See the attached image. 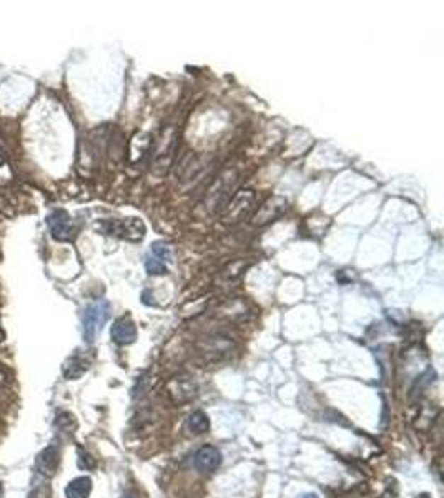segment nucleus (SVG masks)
I'll list each match as a JSON object with an SVG mask.
<instances>
[{
    "label": "nucleus",
    "mask_w": 444,
    "mask_h": 498,
    "mask_svg": "<svg viewBox=\"0 0 444 498\" xmlns=\"http://www.w3.org/2000/svg\"><path fill=\"white\" fill-rule=\"evenodd\" d=\"M286 208H288V203H286L285 198L273 196V198L266 201V203L260 208V212L255 214L253 224H256V226H263L266 223L275 221L276 218H280L281 214L286 212Z\"/></svg>",
    "instance_id": "11"
},
{
    "label": "nucleus",
    "mask_w": 444,
    "mask_h": 498,
    "mask_svg": "<svg viewBox=\"0 0 444 498\" xmlns=\"http://www.w3.org/2000/svg\"><path fill=\"white\" fill-rule=\"evenodd\" d=\"M90 366H92V356H90V354H87L85 351H75L64 362L62 374H64L65 379L77 381L84 376L85 372L89 371Z\"/></svg>",
    "instance_id": "7"
},
{
    "label": "nucleus",
    "mask_w": 444,
    "mask_h": 498,
    "mask_svg": "<svg viewBox=\"0 0 444 498\" xmlns=\"http://www.w3.org/2000/svg\"><path fill=\"white\" fill-rule=\"evenodd\" d=\"M169 389L170 399L175 402V404H187V402L193 400L197 397V384L193 381L187 379V377H178V379H173L169 382L166 386Z\"/></svg>",
    "instance_id": "9"
},
{
    "label": "nucleus",
    "mask_w": 444,
    "mask_h": 498,
    "mask_svg": "<svg viewBox=\"0 0 444 498\" xmlns=\"http://www.w3.org/2000/svg\"><path fill=\"white\" fill-rule=\"evenodd\" d=\"M0 498H2V485H0Z\"/></svg>",
    "instance_id": "23"
},
{
    "label": "nucleus",
    "mask_w": 444,
    "mask_h": 498,
    "mask_svg": "<svg viewBox=\"0 0 444 498\" xmlns=\"http://www.w3.org/2000/svg\"><path fill=\"white\" fill-rule=\"evenodd\" d=\"M4 339H6V334H4V330H2V328H0V344H2V342H4Z\"/></svg>",
    "instance_id": "21"
},
{
    "label": "nucleus",
    "mask_w": 444,
    "mask_h": 498,
    "mask_svg": "<svg viewBox=\"0 0 444 498\" xmlns=\"http://www.w3.org/2000/svg\"><path fill=\"white\" fill-rule=\"evenodd\" d=\"M47 224H49L50 234L57 241H70L74 238V223H72L70 214L64 209H55L47 216Z\"/></svg>",
    "instance_id": "6"
},
{
    "label": "nucleus",
    "mask_w": 444,
    "mask_h": 498,
    "mask_svg": "<svg viewBox=\"0 0 444 498\" xmlns=\"http://www.w3.org/2000/svg\"><path fill=\"white\" fill-rule=\"evenodd\" d=\"M110 315V304L105 299H98L95 303L89 304L87 309L84 311L82 315V330H84V339L89 344H92L97 336L100 334V330L103 329L105 323L108 320Z\"/></svg>",
    "instance_id": "2"
},
{
    "label": "nucleus",
    "mask_w": 444,
    "mask_h": 498,
    "mask_svg": "<svg viewBox=\"0 0 444 498\" xmlns=\"http://www.w3.org/2000/svg\"><path fill=\"white\" fill-rule=\"evenodd\" d=\"M27 498H52V490L47 483H44V485H37L32 488Z\"/></svg>",
    "instance_id": "18"
},
{
    "label": "nucleus",
    "mask_w": 444,
    "mask_h": 498,
    "mask_svg": "<svg viewBox=\"0 0 444 498\" xmlns=\"http://www.w3.org/2000/svg\"><path fill=\"white\" fill-rule=\"evenodd\" d=\"M79 468H82V470H93L95 468V458L90 455L85 448L79 447Z\"/></svg>",
    "instance_id": "17"
},
{
    "label": "nucleus",
    "mask_w": 444,
    "mask_h": 498,
    "mask_svg": "<svg viewBox=\"0 0 444 498\" xmlns=\"http://www.w3.org/2000/svg\"><path fill=\"white\" fill-rule=\"evenodd\" d=\"M187 430L193 435L207 434L210 430V419L208 415L202 410L192 412L187 419Z\"/></svg>",
    "instance_id": "14"
},
{
    "label": "nucleus",
    "mask_w": 444,
    "mask_h": 498,
    "mask_svg": "<svg viewBox=\"0 0 444 498\" xmlns=\"http://www.w3.org/2000/svg\"><path fill=\"white\" fill-rule=\"evenodd\" d=\"M195 468L203 475H210V473L217 472L218 467L222 465V453L218 448L212 447V445H205L195 453Z\"/></svg>",
    "instance_id": "8"
},
{
    "label": "nucleus",
    "mask_w": 444,
    "mask_h": 498,
    "mask_svg": "<svg viewBox=\"0 0 444 498\" xmlns=\"http://www.w3.org/2000/svg\"><path fill=\"white\" fill-rule=\"evenodd\" d=\"M246 267L245 261H235L233 265H228V267L222 271V276H220V279L225 281V282H233L235 279H238L241 274V271Z\"/></svg>",
    "instance_id": "16"
},
{
    "label": "nucleus",
    "mask_w": 444,
    "mask_h": 498,
    "mask_svg": "<svg viewBox=\"0 0 444 498\" xmlns=\"http://www.w3.org/2000/svg\"><path fill=\"white\" fill-rule=\"evenodd\" d=\"M97 229L102 234H110L127 241L138 243L145 238V224L138 218H123V219H102L98 221Z\"/></svg>",
    "instance_id": "1"
},
{
    "label": "nucleus",
    "mask_w": 444,
    "mask_h": 498,
    "mask_svg": "<svg viewBox=\"0 0 444 498\" xmlns=\"http://www.w3.org/2000/svg\"><path fill=\"white\" fill-rule=\"evenodd\" d=\"M171 261V248L166 243H155L154 246L150 248L147 255L145 267L148 271V274L152 276H160L165 274L169 271V265Z\"/></svg>",
    "instance_id": "5"
},
{
    "label": "nucleus",
    "mask_w": 444,
    "mask_h": 498,
    "mask_svg": "<svg viewBox=\"0 0 444 498\" xmlns=\"http://www.w3.org/2000/svg\"><path fill=\"white\" fill-rule=\"evenodd\" d=\"M122 498H138V495H137V493H135V492L128 490V492H125V493H123V495H122Z\"/></svg>",
    "instance_id": "20"
},
{
    "label": "nucleus",
    "mask_w": 444,
    "mask_h": 498,
    "mask_svg": "<svg viewBox=\"0 0 444 498\" xmlns=\"http://www.w3.org/2000/svg\"><path fill=\"white\" fill-rule=\"evenodd\" d=\"M92 478L90 477H77L74 478L65 488L67 498H89L92 493Z\"/></svg>",
    "instance_id": "13"
},
{
    "label": "nucleus",
    "mask_w": 444,
    "mask_h": 498,
    "mask_svg": "<svg viewBox=\"0 0 444 498\" xmlns=\"http://www.w3.org/2000/svg\"><path fill=\"white\" fill-rule=\"evenodd\" d=\"M112 341L118 344V346H130L137 341V328L132 318L123 315V318L117 319L110 330Z\"/></svg>",
    "instance_id": "10"
},
{
    "label": "nucleus",
    "mask_w": 444,
    "mask_h": 498,
    "mask_svg": "<svg viewBox=\"0 0 444 498\" xmlns=\"http://www.w3.org/2000/svg\"><path fill=\"white\" fill-rule=\"evenodd\" d=\"M238 175L235 170H225L218 176V180L212 185L207 195V208L210 212H217L220 206L225 204L233 186L237 185Z\"/></svg>",
    "instance_id": "4"
},
{
    "label": "nucleus",
    "mask_w": 444,
    "mask_h": 498,
    "mask_svg": "<svg viewBox=\"0 0 444 498\" xmlns=\"http://www.w3.org/2000/svg\"><path fill=\"white\" fill-rule=\"evenodd\" d=\"M59 463H60V452L55 445H49L45 447L42 452L37 455V472L40 473L44 478H52L59 470Z\"/></svg>",
    "instance_id": "12"
},
{
    "label": "nucleus",
    "mask_w": 444,
    "mask_h": 498,
    "mask_svg": "<svg viewBox=\"0 0 444 498\" xmlns=\"http://www.w3.org/2000/svg\"><path fill=\"white\" fill-rule=\"evenodd\" d=\"M55 427L60 430V432L65 434H74V430L77 429V420L69 412H60L55 419Z\"/></svg>",
    "instance_id": "15"
},
{
    "label": "nucleus",
    "mask_w": 444,
    "mask_h": 498,
    "mask_svg": "<svg viewBox=\"0 0 444 498\" xmlns=\"http://www.w3.org/2000/svg\"><path fill=\"white\" fill-rule=\"evenodd\" d=\"M255 191L246 188L240 190L238 193L233 196V199H230V203L225 206L222 214V221L225 224H238L241 223L243 219L248 218L255 208Z\"/></svg>",
    "instance_id": "3"
},
{
    "label": "nucleus",
    "mask_w": 444,
    "mask_h": 498,
    "mask_svg": "<svg viewBox=\"0 0 444 498\" xmlns=\"http://www.w3.org/2000/svg\"><path fill=\"white\" fill-rule=\"evenodd\" d=\"M6 382H7V374L4 371V367L0 366V387L6 384Z\"/></svg>",
    "instance_id": "19"
},
{
    "label": "nucleus",
    "mask_w": 444,
    "mask_h": 498,
    "mask_svg": "<svg viewBox=\"0 0 444 498\" xmlns=\"http://www.w3.org/2000/svg\"><path fill=\"white\" fill-rule=\"evenodd\" d=\"M304 498H318V495H314V493H308V495H304Z\"/></svg>",
    "instance_id": "22"
}]
</instances>
